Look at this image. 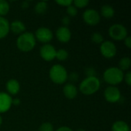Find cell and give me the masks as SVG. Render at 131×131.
<instances>
[{
	"label": "cell",
	"mask_w": 131,
	"mask_h": 131,
	"mask_svg": "<svg viewBox=\"0 0 131 131\" xmlns=\"http://www.w3.org/2000/svg\"><path fill=\"white\" fill-rule=\"evenodd\" d=\"M56 131H74L71 128L66 127V126H63V127H60L59 128H58Z\"/></svg>",
	"instance_id": "cell-33"
},
{
	"label": "cell",
	"mask_w": 131,
	"mask_h": 131,
	"mask_svg": "<svg viewBox=\"0 0 131 131\" xmlns=\"http://www.w3.org/2000/svg\"><path fill=\"white\" fill-rule=\"evenodd\" d=\"M131 60L129 57H123L120 61H119V68L124 71H127L129 70L130 67Z\"/></svg>",
	"instance_id": "cell-20"
},
{
	"label": "cell",
	"mask_w": 131,
	"mask_h": 131,
	"mask_svg": "<svg viewBox=\"0 0 131 131\" xmlns=\"http://www.w3.org/2000/svg\"><path fill=\"white\" fill-rule=\"evenodd\" d=\"M38 131H54V127L51 123L45 122L41 124L38 128Z\"/></svg>",
	"instance_id": "cell-24"
},
{
	"label": "cell",
	"mask_w": 131,
	"mask_h": 131,
	"mask_svg": "<svg viewBox=\"0 0 131 131\" xmlns=\"http://www.w3.org/2000/svg\"><path fill=\"white\" fill-rule=\"evenodd\" d=\"M9 22L5 18L0 16V39L4 38L7 36L9 32Z\"/></svg>",
	"instance_id": "cell-16"
},
{
	"label": "cell",
	"mask_w": 131,
	"mask_h": 131,
	"mask_svg": "<svg viewBox=\"0 0 131 131\" xmlns=\"http://www.w3.org/2000/svg\"><path fill=\"white\" fill-rule=\"evenodd\" d=\"M76 131H86L84 129H82V128H79V129H78Z\"/></svg>",
	"instance_id": "cell-36"
},
{
	"label": "cell",
	"mask_w": 131,
	"mask_h": 131,
	"mask_svg": "<svg viewBox=\"0 0 131 131\" xmlns=\"http://www.w3.org/2000/svg\"><path fill=\"white\" fill-rule=\"evenodd\" d=\"M124 45L128 48H131V38L130 36H127L124 40Z\"/></svg>",
	"instance_id": "cell-32"
},
{
	"label": "cell",
	"mask_w": 131,
	"mask_h": 131,
	"mask_svg": "<svg viewBox=\"0 0 131 131\" xmlns=\"http://www.w3.org/2000/svg\"><path fill=\"white\" fill-rule=\"evenodd\" d=\"M101 14L105 18H111L114 16L115 11L110 5H104L101 8Z\"/></svg>",
	"instance_id": "cell-17"
},
{
	"label": "cell",
	"mask_w": 131,
	"mask_h": 131,
	"mask_svg": "<svg viewBox=\"0 0 131 131\" xmlns=\"http://www.w3.org/2000/svg\"><path fill=\"white\" fill-rule=\"evenodd\" d=\"M16 45L21 51H31L36 45V39L34 34L29 31H25L21 34L16 40Z\"/></svg>",
	"instance_id": "cell-1"
},
{
	"label": "cell",
	"mask_w": 131,
	"mask_h": 131,
	"mask_svg": "<svg viewBox=\"0 0 131 131\" xmlns=\"http://www.w3.org/2000/svg\"><path fill=\"white\" fill-rule=\"evenodd\" d=\"M89 4V1L88 0H74L73 1V5L78 8H82L86 7Z\"/></svg>",
	"instance_id": "cell-25"
},
{
	"label": "cell",
	"mask_w": 131,
	"mask_h": 131,
	"mask_svg": "<svg viewBox=\"0 0 131 131\" xmlns=\"http://www.w3.org/2000/svg\"><path fill=\"white\" fill-rule=\"evenodd\" d=\"M104 96L107 102L117 103L121 98V93L120 89L116 86H109L105 89Z\"/></svg>",
	"instance_id": "cell-8"
},
{
	"label": "cell",
	"mask_w": 131,
	"mask_h": 131,
	"mask_svg": "<svg viewBox=\"0 0 131 131\" xmlns=\"http://www.w3.org/2000/svg\"><path fill=\"white\" fill-rule=\"evenodd\" d=\"M2 117L0 115V126L2 125Z\"/></svg>",
	"instance_id": "cell-37"
},
{
	"label": "cell",
	"mask_w": 131,
	"mask_h": 131,
	"mask_svg": "<svg viewBox=\"0 0 131 131\" xmlns=\"http://www.w3.org/2000/svg\"><path fill=\"white\" fill-rule=\"evenodd\" d=\"M5 88L7 94L11 95H16L20 91V84L16 79H10L6 82Z\"/></svg>",
	"instance_id": "cell-13"
},
{
	"label": "cell",
	"mask_w": 131,
	"mask_h": 131,
	"mask_svg": "<svg viewBox=\"0 0 131 131\" xmlns=\"http://www.w3.org/2000/svg\"><path fill=\"white\" fill-rule=\"evenodd\" d=\"M34 35L35 37V39L44 44H48L53 38V33L51 30L46 27L38 28Z\"/></svg>",
	"instance_id": "cell-9"
},
{
	"label": "cell",
	"mask_w": 131,
	"mask_h": 131,
	"mask_svg": "<svg viewBox=\"0 0 131 131\" xmlns=\"http://www.w3.org/2000/svg\"><path fill=\"white\" fill-rule=\"evenodd\" d=\"M68 71L65 68L60 64H54L49 70V78L52 82L58 84H62L68 80Z\"/></svg>",
	"instance_id": "cell-4"
},
{
	"label": "cell",
	"mask_w": 131,
	"mask_h": 131,
	"mask_svg": "<svg viewBox=\"0 0 131 131\" xmlns=\"http://www.w3.org/2000/svg\"><path fill=\"white\" fill-rule=\"evenodd\" d=\"M57 4L61 5V6H65V7H68L71 5L73 4V1L72 0H58L55 2Z\"/></svg>",
	"instance_id": "cell-27"
},
{
	"label": "cell",
	"mask_w": 131,
	"mask_h": 131,
	"mask_svg": "<svg viewBox=\"0 0 131 131\" xmlns=\"http://www.w3.org/2000/svg\"><path fill=\"white\" fill-rule=\"evenodd\" d=\"M20 104H21V101H20V99H18V98L12 99V104H14V105H15V106H18Z\"/></svg>",
	"instance_id": "cell-35"
},
{
	"label": "cell",
	"mask_w": 131,
	"mask_h": 131,
	"mask_svg": "<svg viewBox=\"0 0 131 131\" xmlns=\"http://www.w3.org/2000/svg\"><path fill=\"white\" fill-rule=\"evenodd\" d=\"M69 54L68 51H66L65 49L61 48L58 51H56V56L55 58H57L59 61H65L68 59Z\"/></svg>",
	"instance_id": "cell-22"
},
{
	"label": "cell",
	"mask_w": 131,
	"mask_h": 131,
	"mask_svg": "<svg viewBox=\"0 0 131 131\" xmlns=\"http://www.w3.org/2000/svg\"><path fill=\"white\" fill-rule=\"evenodd\" d=\"M108 33L110 37L116 41H122L127 37V28L119 23L112 25L108 29Z\"/></svg>",
	"instance_id": "cell-5"
},
{
	"label": "cell",
	"mask_w": 131,
	"mask_h": 131,
	"mask_svg": "<svg viewBox=\"0 0 131 131\" xmlns=\"http://www.w3.org/2000/svg\"><path fill=\"white\" fill-rule=\"evenodd\" d=\"M101 87V81L96 76L85 78L79 85L80 91L84 95H91L95 94Z\"/></svg>",
	"instance_id": "cell-2"
},
{
	"label": "cell",
	"mask_w": 131,
	"mask_h": 131,
	"mask_svg": "<svg viewBox=\"0 0 131 131\" xmlns=\"http://www.w3.org/2000/svg\"><path fill=\"white\" fill-rule=\"evenodd\" d=\"M63 94L68 100H73L78 95V89L74 84L69 83L64 86Z\"/></svg>",
	"instance_id": "cell-14"
},
{
	"label": "cell",
	"mask_w": 131,
	"mask_h": 131,
	"mask_svg": "<svg viewBox=\"0 0 131 131\" xmlns=\"http://www.w3.org/2000/svg\"><path fill=\"white\" fill-rule=\"evenodd\" d=\"M78 78H79V75H78V73H75V72H72L68 76V79H69L71 81V82H72L71 84H73L74 82L78 81Z\"/></svg>",
	"instance_id": "cell-28"
},
{
	"label": "cell",
	"mask_w": 131,
	"mask_h": 131,
	"mask_svg": "<svg viewBox=\"0 0 131 131\" xmlns=\"http://www.w3.org/2000/svg\"><path fill=\"white\" fill-rule=\"evenodd\" d=\"M12 105V98L6 92H0V114L9 111Z\"/></svg>",
	"instance_id": "cell-11"
},
{
	"label": "cell",
	"mask_w": 131,
	"mask_h": 131,
	"mask_svg": "<svg viewBox=\"0 0 131 131\" xmlns=\"http://www.w3.org/2000/svg\"><path fill=\"white\" fill-rule=\"evenodd\" d=\"M91 41L95 44H101L104 41L103 35L99 32H94L91 35Z\"/></svg>",
	"instance_id": "cell-23"
},
{
	"label": "cell",
	"mask_w": 131,
	"mask_h": 131,
	"mask_svg": "<svg viewBox=\"0 0 131 131\" xmlns=\"http://www.w3.org/2000/svg\"><path fill=\"white\" fill-rule=\"evenodd\" d=\"M85 74L87 75V77H93V76H96V71L94 68L89 67L85 69Z\"/></svg>",
	"instance_id": "cell-29"
},
{
	"label": "cell",
	"mask_w": 131,
	"mask_h": 131,
	"mask_svg": "<svg viewBox=\"0 0 131 131\" xmlns=\"http://www.w3.org/2000/svg\"><path fill=\"white\" fill-rule=\"evenodd\" d=\"M124 79L125 80V82L127 83V84L128 86H130L131 85V72L130 71H128L127 74H125L124 77Z\"/></svg>",
	"instance_id": "cell-30"
},
{
	"label": "cell",
	"mask_w": 131,
	"mask_h": 131,
	"mask_svg": "<svg viewBox=\"0 0 131 131\" xmlns=\"http://www.w3.org/2000/svg\"><path fill=\"white\" fill-rule=\"evenodd\" d=\"M112 131H130V127L129 125L124 121H115L112 127H111Z\"/></svg>",
	"instance_id": "cell-18"
},
{
	"label": "cell",
	"mask_w": 131,
	"mask_h": 131,
	"mask_svg": "<svg viewBox=\"0 0 131 131\" xmlns=\"http://www.w3.org/2000/svg\"><path fill=\"white\" fill-rule=\"evenodd\" d=\"M61 22H62V26H65V27H68V25L70 24L71 22V19H70V17L69 16H64L62 18H61Z\"/></svg>",
	"instance_id": "cell-31"
},
{
	"label": "cell",
	"mask_w": 131,
	"mask_h": 131,
	"mask_svg": "<svg viewBox=\"0 0 131 131\" xmlns=\"http://www.w3.org/2000/svg\"><path fill=\"white\" fill-rule=\"evenodd\" d=\"M67 13L69 16L74 17L78 14V8L72 4L67 7Z\"/></svg>",
	"instance_id": "cell-26"
},
{
	"label": "cell",
	"mask_w": 131,
	"mask_h": 131,
	"mask_svg": "<svg viewBox=\"0 0 131 131\" xmlns=\"http://www.w3.org/2000/svg\"><path fill=\"white\" fill-rule=\"evenodd\" d=\"M55 35L57 39L62 43H67L71 40V32L68 27L61 26L59 27L55 32Z\"/></svg>",
	"instance_id": "cell-12"
},
{
	"label": "cell",
	"mask_w": 131,
	"mask_h": 131,
	"mask_svg": "<svg viewBox=\"0 0 131 131\" xmlns=\"http://www.w3.org/2000/svg\"><path fill=\"white\" fill-rule=\"evenodd\" d=\"M100 51L106 58H112L117 54V47L111 41H104L101 44Z\"/></svg>",
	"instance_id": "cell-7"
},
{
	"label": "cell",
	"mask_w": 131,
	"mask_h": 131,
	"mask_svg": "<svg viewBox=\"0 0 131 131\" xmlns=\"http://www.w3.org/2000/svg\"><path fill=\"white\" fill-rule=\"evenodd\" d=\"M56 49L51 44H44L39 50L40 56L42 59L46 61H51L55 58L56 56Z\"/></svg>",
	"instance_id": "cell-10"
},
{
	"label": "cell",
	"mask_w": 131,
	"mask_h": 131,
	"mask_svg": "<svg viewBox=\"0 0 131 131\" xmlns=\"http://www.w3.org/2000/svg\"><path fill=\"white\" fill-rule=\"evenodd\" d=\"M48 9V2H38L35 5V12L38 15H43L46 12Z\"/></svg>",
	"instance_id": "cell-19"
},
{
	"label": "cell",
	"mask_w": 131,
	"mask_h": 131,
	"mask_svg": "<svg viewBox=\"0 0 131 131\" xmlns=\"http://www.w3.org/2000/svg\"><path fill=\"white\" fill-rule=\"evenodd\" d=\"M25 29H26V27L25 24L19 20L13 21L12 23L9 24V30L14 34L21 35L25 31Z\"/></svg>",
	"instance_id": "cell-15"
},
{
	"label": "cell",
	"mask_w": 131,
	"mask_h": 131,
	"mask_svg": "<svg viewBox=\"0 0 131 131\" xmlns=\"http://www.w3.org/2000/svg\"><path fill=\"white\" fill-rule=\"evenodd\" d=\"M124 74L117 67H111L105 70L103 74L104 80L111 86H115L121 84L124 80Z\"/></svg>",
	"instance_id": "cell-3"
},
{
	"label": "cell",
	"mask_w": 131,
	"mask_h": 131,
	"mask_svg": "<svg viewBox=\"0 0 131 131\" xmlns=\"http://www.w3.org/2000/svg\"><path fill=\"white\" fill-rule=\"evenodd\" d=\"M82 17L86 24L92 26L97 25L101 21L100 13L94 8H88L85 10L83 13Z\"/></svg>",
	"instance_id": "cell-6"
},
{
	"label": "cell",
	"mask_w": 131,
	"mask_h": 131,
	"mask_svg": "<svg viewBox=\"0 0 131 131\" xmlns=\"http://www.w3.org/2000/svg\"><path fill=\"white\" fill-rule=\"evenodd\" d=\"M10 9L9 4L5 0H0V16L4 17L6 15Z\"/></svg>",
	"instance_id": "cell-21"
},
{
	"label": "cell",
	"mask_w": 131,
	"mask_h": 131,
	"mask_svg": "<svg viewBox=\"0 0 131 131\" xmlns=\"http://www.w3.org/2000/svg\"><path fill=\"white\" fill-rule=\"evenodd\" d=\"M29 2L28 1H24L21 3V7L22 8H27L29 6Z\"/></svg>",
	"instance_id": "cell-34"
}]
</instances>
